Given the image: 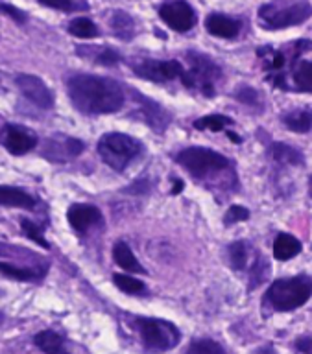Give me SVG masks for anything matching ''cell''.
Returning <instances> with one entry per match:
<instances>
[{
	"label": "cell",
	"mask_w": 312,
	"mask_h": 354,
	"mask_svg": "<svg viewBox=\"0 0 312 354\" xmlns=\"http://www.w3.org/2000/svg\"><path fill=\"white\" fill-rule=\"evenodd\" d=\"M67 93L74 107L84 115H113L122 111L128 100L122 83L89 72H76L68 77Z\"/></svg>",
	"instance_id": "6da1fadb"
},
{
	"label": "cell",
	"mask_w": 312,
	"mask_h": 354,
	"mask_svg": "<svg viewBox=\"0 0 312 354\" xmlns=\"http://www.w3.org/2000/svg\"><path fill=\"white\" fill-rule=\"evenodd\" d=\"M174 159L187 170L194 181L212 192H229L239 188V176L235 162L226 155L205 146H189L179 149Z\"/></svg>",
	"instance_id": "7a4b0ae2"
},
{
	"label": "cell",
	"mask_w": 312,
	"mask_h": 354,
	"mask_svg": "<svg viewBox=\"0 0 312 354\" xmlns=\"http://www.w3.org/2000/svg\"><path fill=\"white\" fill-rule=\"evenodd\" d=\"M51 262L32 249L0 242V273L19 282H41L48 275Z\"/></svg>",
	"instance_id": "3957f363"
},
{
	"label": "cell",
	"mask_w": 312,
	"mask_h": 354,
	"mask_svg": "<svg viewBox=\"0 0 312 354\" xmlns=\"http://www.w3.org/2000/svg\"><path fill=\"white\" fill-rule=\"evenodd\" d=\"M312 282L311 277L303 275L284 277L270 284L262 299V308L270 312H292L300 308L311 299Z\"/></svg>",
	"instance_id": "277c9868"
},
{
	"label": "cell",
	"mask_w": 312,
	"mask_h": 354,
	"mask_svg": "<svg viewBox=\"0 0 312 354\" xmlns=\"http://www.w3.org/2000/svg\"><path fill=\"white\" fill-rule=\"evenodd\" d=\"M185 61L189 68H183V74L179 76L181 83L194 93L214 98L218 82L222 80V68L218 66L217 61L196 50H189L185 54Z\"/></svg>",
	"instance_id": "5b68a950"
},
{
	"label": "cell",
	"mask_w": 312,
	"mask_h": 354,
	"mask_svg": "<svg viewBox=\"0 0 312 354\" xmlns=\"http://www.w3.org/2000/svg\"><path fill=\"white\" fill-rule=\"evenodd\" d=\"M96 149H98L100 159L111 170L124 171L134 160H137L145 153V144L128 133L109 131L102 135L96 144Z\"/></svg>",
	"instance_id": "8992f818"
},
{
	"label": "cell",
	"mask_w": 312,
	"mask_h": 354,
	"mask_svg": "<svg viewBox=\"0 0 312 354\" xmlns=\"http://www.w3.org/2000/svg\"><path fill=\"white\" fill-rule=\"evenodd\" d=\"M312 8L309 0H272L259 8V24L264 30H283L300 26L311 19Z\"/></svg>",
	"instance_id": "52a82bcc"
},
{
	"label": "cell",
	"mask_w": 312,
	"mask_h": 354,
	"mask_svg": "<svg viewBox=\"0 0 312 354\" xmlns=\"http://www.w3.org/2000/svg\"><path fill=\"white\" fill-rule=\"evenodd\" d=\"M131 325L139 334L143 347L152 353H167L178 347L181 342V330L172 321L135 315L131 317Z\"/></svg>",
	"instance_id": "ba28073f"
},
{
	"label": "cell",
	"mask_w": 312,
	"mask_h": 354,
	"mask_svg": "<svg viewBox=\"0 0 312 354\" xmlns=\"http://www.w3.org/2000/svg\"><path fill=\"white\" fill-rule=\"evenodd\" d=\"M131 71L143 80L154 83H168L178 80L183 74V63L178 59H150V57H137L128 61Z\"/></svg>",
	"instance_id": "9c48e42d"
},
{
	"label": "cell",
	"mask_w": 312,
	"mask_h": 354,
	"mask_svg": "<svg viewBox=\"0 0 312 354\" xmlns=\"http://www.w3.org/2000/svg\"><path fill=\"white\" fill-rule=\"evenodd\" d=\"M85 142L76 137L65 135V133H54L45 140L41 155L54 165H62L68 160L76 159L84 153Z\"/></svg>",
	"instance_id": "30bf717a"
},
{
	"label": "cell",
	"mask_w": 312,
	"mask_h": 354,
	"mask_svg": "<svg viewBox=\"0 0 312 354\" xmlns=\"http://www.w3.org/2000/svg\"><path fill=\"white\" fill-rule=\"evenodd\" d=\"M0 144L4 146L8 153L21 157L37 148L39 137L28 127L19 126V124H4L0 127Z\"/></svg>",
	"instance_id": "8fae6325"
},
{
	"label": "cell",
	"mask_w": 312,
	"mask_h": 354,
	"mask_svg": "<svg viewBox=\"0 0 312 354\" xmlns=\"http://www.w3.org/2000/svg\"><path fill=\"white\" fill-rule=\"evenodd\" d=\"M157 11H159L161 21L178 33L190 32L198 22L196 10L187 0H170V2H165V4L159 6Z\"/></svg>",
	"instance_id": "7c38bea8"
},
{
	"label": "cell",
	"mask_w": 312,
	"mask_h": 354,
	"mask_svg": "<svg viewBox=\"0 0 312 354\" xmlns=\"http://www.w3.org/2000/svg\"><path fill=\"white\" fill-rule=\"evenodd\" d=\"M15 83H17L19 91L23 93L24 98L28 100L30 104H34L35 107H39V109H52L54 107V102H56L54 93L39 76L19 74L15 77Z\"/></svg>",
	"instance_id": "4fadbf2b"
},
{
	"label": "cell",
	"mask_w": 312,
	"mask_h": 354,
	"mask_svg": "<svg viewBox=\"0 0 312 354\" xmlns=\"http://www.w3.org/2000/svg\"><path fill=\"white\" fill-rule=\"evenodd\" d=\"M131 91V94H134L135 98H137V109H135V116H139V118H143V120L148 124V126L154 129V131H157L159 135H161L165 129L168 127V124H170V113L168 111H165L161 107V105L157 104V102H154V100L146 98V96H143V94H139L137 91H134V88H129Z\"/></svg>",
	"instance_id": "5bb4252c"
},
{
	"label": "cell",
	"mask_w": 312,
	"mask_h": 354,
	"mask_svg": "<svg viewBox=\"0 0 312 354\" xmlns=\"http://www.w3.org/2000/svg\"><path fill=\"white\" fill-rule=\"evenodd\" d=\"M67 220L74 231L85 234L91 227L102 223V212L96 205L73 203L67 210Z\"/></svg>",
	"instance_id": "9a60e30c"
},
{
	"label": "cell",
	"mask_w": 312,
	"mask_h": 354,
	"mask_svg": "<svg viewBox=\"0 0 312 354\" xmlns=\"http://www.w3.org/2000/svg\"><path fill=\"white\" fill-rule=\"evenodd\" d=\"M205 30L214 37L235 39L239 37L240 30H242V22L237 17L214 11V13H209L205 17Z\"/></svg>",
	"instance_id": "2e32d148"
},
{
	"label": "cell",
	"mask_w": 312,
	"mask_h": 354,
	"mask_svg": "<svg viewBox=\"0 0 312 354\" xmlns=\"http://www.w3.org/2000/svg\"><path fill=\"white\" fill-rule=\"evenodd\" d=\"M41 205V199L28 190L10 185H0V207H13V209L34 210Z\"/></svg>",
	"instance_id": "e0dca14e"
},
{
	"label": "cell",
	"mask_w": 312,
	"mask_h": 354,
	"mask_svg": "<svg viewBox=\"0 0 312 354\" xmlns=\"http://www.w3.org/2000/svg\"><path fill=\"white\" fill-rule=\"evenodd\" d=\"M303 243L300 242V238H295L290 232H279L275 240H273V259L286 262V260L295 259L301 253Z\"/></svg>",
	"instance_id": "ac0fdd59"
},
{
	"label": "cell",
	"mask_w": 312,
	"mask_h": 354,
	"mask_svg": "<svg viewBox=\"0 0 312 354\" xmlns=\"http://www.w3.org/2000/svg\"><path fill=\"white\" fill-rule=\"evenodd\" d=\"M76 54L82 55V57H87L96 65L104 66H115L122 61L120 52L111 48V46H82V48L76 50Z\"/></svg>",
	"instance_id": "d6986e66"
},
{
	"label": "cell",
	"mask_w": 312,
	"mask_h": 354,
	"mask_svg": "<svg viewBox=\"0 0 312 354\" xmlns=\"http://www.w3.org/2000/svg\"><path fill=\"white\" fill-rule=\"evenodd\" d=\"M109 28H111L113 35L120 41H131L137 33V24L135 19L129 15L128 11L115 10L109 17Z\"/></svg>",
	"instance_id": "ffe728a7"
},
{
	"label": "cell",
	"mask_w": 312,
	"mask_h": 354,
	"mask_svg": "<svg viewBox=\"0 0 312 354\" xmlns=\"http://www.w3.org/2000/svg\"><path fill=\"white\" fill-rule=\"evenodd\" d=\"M113 260H115L118 268H122L124 271H129V273H143V275H146L145 266L140 264L139 259L135 257L131 248H129L124 240H118V242L113 245Z\"/></svg>",
	"instance_id": "44dd1931"
},
{
	"label": "cell",
	"mask_w": 312,
	"mask_h": 354,
	"mask_svg": "<svg viewBox=\"0 0 312 354\" xmlns=\"http://www.w3.org/2000/svg\"><path fill=\"white\" fill-rule=\"evenodd\" d=\"M270 155L277 165H288V166H303L305 165V157L301 153V149L295 146H290L286 142H272L270 144Z\"/></svg>",
	"instance_id": "7402d4cb"
},
{
	"label": "cell",
	"mask_w": 312,
	"mask_h": 354,
	"mask_svg": "<svg viewBox=\"0 0 312 354\" xmlns=\"http://www.w3.org/2000/svg\"><path fill=\"white\" fill-rule=\"evenodd\" d=\"M34 345L46 354H63L67 353L65 337L56 330H41L34 336Z\"/></svg>",
	"instance_id": "603a6c76"
},
{
	"label": "cell",
	"mask_w": 312,
	"mask_h": 354,
	"mask_svg": "<svg viewBox=\"0 0 312 354\" xmlns=\"http://www.w3.org/2000/svg\"><path fill=\"white\" fill-rule=\"evenodd\" d=\"M253 251L248 242H233L228 245V264L233 271H244L250 266V254Z\"/></svg>",
	"instance_id": "cb8c5ba5"
},
{
	"label": "cell",
	"mask_w": 312,
	"mask_h": 354,
	"mask_svg": "<svg viewBox=\"0 0 312 354\" xmlns=\"http://www.w3.org/2000/svg\"><path fill=\"white\" fill-rule=\"evenodd\" d=\"M281 120L286 127H288L290 131L294 133H309L311 131L312 126V116H311V109L309 107H303V109H294L286 113V115L281 116Z\"/></svg>",
	"instance_id": "d4e9b609"
},
{
	"label": "cell",
	"mask_w": 312,
	"mask_h": 354,
	"mask_svg": "<svg viewBox=\"0 0 312 354\" xmlns=\"http://www.w3.org/2000/svg\"><path fill=\"white\" fill-rule=\"evenodd\" d=\"M248 271H250V290L261 286L262 282L268 279V275H270V264H268V260L262 257L259 249H255L253 260L250 262Z\"/></svg>",
	"instance_id": "484cf974"
},
{
	"label": "cell",
	"mask_w": 312,
	"mask_h": 354,
	"mask_svg": "<svg viewBox=\"0 0 312 354\" xmlns=\"http://www.w3.org/2000/svg\"><path fill=\"white\" fill-rule=\"evenodd\" d=\"M68 33L78 39H95L100 35V28L87 17H76L68 22Z\"/></svg>",
	"instance_id": "4316f807"
},
{
	"label": "cell",
	"mask_w": 312,
	"mask_h": 354,
	"mask_svg": "<svg viewBox=\"0 0 312 354\" xmlns=\"http://www.w3.org/2000/svg\"><path fill=\"white\" fill-rule=\"evenodd\" d=\"M48 225V221H34L28 218H21V229H23L24 236L34 240L35 243H39L43 249H51V243L45 240V229Z\"/></svg>",
	"instance_id": "83f0119b"
},
{
	"label": "cell",
	"mask_w": 312,
	"mask_h": 354,
	"mask_svg": "<svg viewBox=\"0 0 312 354\" xmlns=\"http://www.w3.org/2000/svg\"><path fill=\"white\" fill-rule=\"evenodd\" d=\"M235 120L233 118H229L226 115H207L201 116L198 120L194 122L196 129H200V131H223V129H228L229 126H233Z\"/></svg>",
	"instance_id": "f1b7e54d"
},
{
	"label": "cell",
	"mask_w": 312,
	"mask_h": 354,
	"mask_svg": "<svg viewBox=\"0 0 312 354\" xmlns=\"http://www.w3.org/2000/svg\"><path fill=\"white\" fill-rule=\"evenodd\" d=\"M113 282L118 290H122L124 293H129V295H143L146 293V284L139 279H135L131 275H124V273H115L113 275Z\"/></svg>",
	"instance_id": "f546056e"
},
{
	"label": "cell",
	"mask_w": 312,
	"mask_h": 354,
	"mask_svg": "<svg viewBox=\"0 0 312 354\" xmlns=\"http://www.w3.org/2000/svg\"><path fill=\"white\" fill-rule=\"evenodd\" d=\"M41 6L52 8V10L65 11V13H76V11L89 10L87 0H37Z\"/></svg>",
	"instance_id": "4dcf8cb0"
},
{
	"label": "cell",
	"mask_w": 312,
	"mask_h": 354,
	"mask_svg": "<svg viewBox=\"0 0 312 354\" xmlns=\"http://www.w3.org/2000/svg\"><path fill=\"white\" fill-rule=\"evenodd\" d=\"M187 353L196 354H223L226 347H222L220 343L211 339V337H194L190 345L187 347Z\"/></svg>",
	"instance_id": "1f68e13d"
},
{
	"label": "cell",
	"mask_w": 312,
	"mask_h": 354,
	"mask_svg": "<svg viewBox=\"0 0 312 354\" xmlns=\"http://www.w3.org/2000/svg\"><path fill=\"white\" fill-rule=\"evenodd\" d=\"M233 96H235V100H239L240 104L248 105V107H255V105L262 104L259 91L253 87H248V85H240V87L235 88Z\"/></svg>",
	"instance_id": "d6a6232c"
},
{
	"label": "cell",
	"mask_w": 312,
	"mask_h": 354,
	"mask_svg": "<svg viewBox=\"0 0 312 354\" xmlns=\"http://www.w3.org/2000/svg\"><path fill=\"white\" fill-rule=\"evenodd\" d=\"M246 220H250V210L242 207V205H231L226 216H223V225L231 227L235 223H240V221Z\"/></svg>",
	"instance_id": "836d02e7"
},
{
	"label": "cell",
	"mask_w": 312,
	"mask_h": 354,
	"mask_svg": "<svg viewBox=\"0 0 312 354\" xmlns=\"http://www.w3.org/2000/svg\"><path fill=\"white\" fill-rule=\"evenodd\" d=\"M0 13H4L6 17H10V19L17 22V24H24V22L28 21V13L23 10H19L17 6L10 4V2H0Z\"/></svg>",
	"instance_id": "e575fe53"
},
{
	"label": "cell",
	"mask_w": 312,
	"mask_h": 354,
	"mask_svg": "<svg viewBox=\"0 0 312 354\" xmlns=\"http://www.w3.org/2000/svg\"><path fill=\"white\" fill-rule=\"evenodd\" d=\"M150 190V185L146 179H139V181L131 183L128 188H126V192H131V194H146Z\"/></svg>",
	"instance_id": "d590c367"
},
{
	"label": "cell",
	"mask_w": 312,
	"mask_h": 354,
	"mask_svg": "<svg viewBox=\"0 0 312 354\" xmlns=\"http://www.w3.org/2000/svg\"><path fill=\"white\" fill-rule=\"evenodd\" d=\"M294 348L297 353H305V354H311L312 353V347H311V336H301L295 339V345Z\"/></svg>",
	"instance_id": "8d00e7d4"
},
{
	"label": "cell",
	"mask_w": 312,
	"mask_h": 354,
	"mask_svg": "<svg viewBox=\"0 0 312 354\" xmlns=\"http://www.w3.org/2000/svg\"><path fill=\"white\" fill-rule=\"evenodd\" d=\"M183 188H185V183L181 181V179H174V188L170 190V194H172V196H178Z\"/></svg>",
	"instance_id": "74e56055"
},
{
	"label": "cell",
	"mask_w": 312,
	"mask_h": 354,
	"mask_svg": "<svg viewBox=\"0 0 312 354\" xmlns=\"http://www.w3.org/2000/svg\"><path fill=\"white\" fill-rule=\"evenodd\" d=\"M257 353H275V348H273L272 345H268V347H264V348H259Z\"/></svg>",
	"instance_id": "f35d334b"
},
{
	"label": "cell",
	"mask_w": 312,
	"mask_h": 354,
	"mask_svg": "<svg viewBox=\"0 0 312 354\" xmlns=\"http://www.w3.org/2000/svg\"><path fill=\"white\" fill-rule=\"evenodd\" d=\"M4 319H6V315H4V312H2V310H0V325H2V323H4Z\"/></svg>",
	"instance_id": "ab89813d"
}]
</instances>
